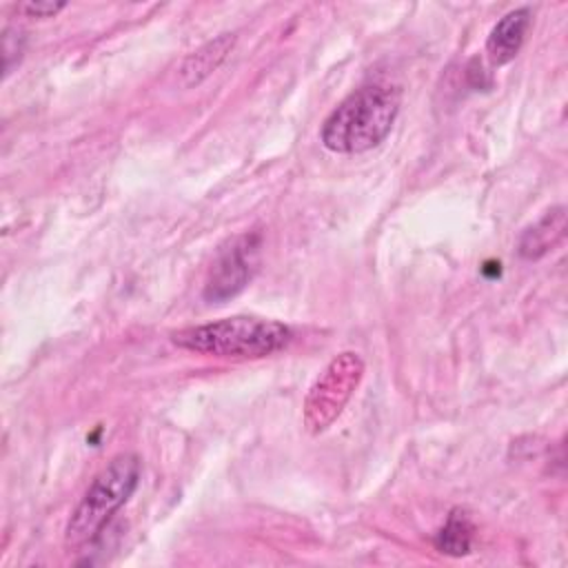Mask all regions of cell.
Instances as JSON below:
<instances>
[{
	"instance_id": "cell-7",
	"label": "cell",
	"mask_w": 568,
	"mask_h": 568,
	"mask_svg": "<svg viewBox=\"0 0 568 568\" xmlns=\"http://www.w3.org/2000/svg\"><path fill=\"white\" fill-rule=\"evenodd\" d=\"M564 235H566V209L555 206L521 233L517 251L524 260H539L546 253H550L564 240Z\"/></svg>"
},
{
	"instance_id": "cell-10",
	"label": "cell",
	"mask_w": 568,
	"mask_h": 568,
	"mask_svg": "<svg viewBox=\"0 0 568 568\" xmlns=\"http://www.w3.org/2000/svg\"><path fill=\"white\" fill-rule=\"evenodd\" d=\"M2 49H4V75H9L13 64L20 62L22 49H24V36H22V31H18V27H7L4 29Z\"/></svg>"
},
{
	"instance_id": "cell-3",
	"label": "cell",
	"mask_w": 568,
	"mask_h": 568,
	"mask_svg": "<svg viewBox=\"0 0 568 568\" xmlns=\"http://www.w3.org/2000/svg\"><path fill=\"white\" fill-rule=\"evenodd\" d=\"M142 473V462L133 453L115 455L89 484L82 499L73 508L67 528L64 544L69 548L84 546L93 541L109 519L129 501L138 488Z\"/></svg>"
},
{
	"instance_id": "cell-5",
	"label": "cell",
	"mask_w": 568,
	"mask_h": 568,
	"mask_svg": "<svg viewBox=\"0 0 568 568\" xmlns=\"http://www.w3.org/2000/svg\"><path fill=\"white\" fill-rule=\"evenodd\" d=\"M260 248V233H242L222 244L204 282V300L211 304H224L240 295L257 271Z\"/></svg>"
},
{
	"instance_id": "cell-1",
	"label": "cell",
	"mask_w": 568,
	"mask_h": 568,
	"mask_svg": "<svg viewBox=\"0 0 568 568\" xmlns=\"http://www.w3.org/2000/svg\"><path fill=\"white\" fill-rule=\"evenodd\" d=\"M399 113V91L388 84H364L348 93L324 120L320 138L333 153L355 155L375 149L390 133Z\"/></svg>"
},
{
	"instance_id": "cell-8",
	"label": "cell",
	"mask_w": 568,
	"mask_h": 568,
	"mask_svg": "<svg viewBox=\"0 0 568 568\" xmlns=\"http://www.w3.org/2000/svg\"><path fill=\"white\" fill-rule=\"evenodd\" d=\"M233 44H235V33H222L209 40L206 44H202L200 49H195L193 53H189L178 69L180 84L195 87L202 80H206L226 60Z\"/></svg>"
},
{
	"instance_id": "cell-6",
	"label": "cell",
	"mask_w": 568,
	"mask_h": 568,
	"mask_svg": "<svg viewBox=\"0 0 568 568\" xmlns=\"http://www.w3.org/2000/svg\"><path fill=\"white\" fill-rule=\"evenodd\" d=\"M530 20H532L530 9L519 7V9L508 11L504 18H499V22L490 29L488 40H486V53L495 67L510 62L519 53V49L526 40Z\"/></svg>"
},
{
	"instance_id": "cell-11",
	"label": "cell",
	"mask_w": 568,
	"mask_h": 568,
	"mask_svg": "<svg viewBox=\"0 0 568 568\" xmlns=\"http://www.w3.org/2000/svg\"><path fill=\"white\" fill-rule=\"evenodd\" d=\"M64 7H67V2H62V0H29V2L18 4V13H22L27 18H53Z\"/></svg>"
},
{
	"instance_id": "cell-4",
	"label": "cell",
	"mask_w": 568,
	"mask_h": 568,
	"mask_svg": "<svg viewBox=\"0 0 568 568\" xmlns=\"http://www.w3.org/2000/svg\"><path fill=\"white\" fill-rule=\"evenodd\" d=\"M364 377V362L357 353L335 355L317 375L304 399V426L311 435L324 433L342 415L344 406Z\"/></svg>"
},
{
	"instance_id": "cell-9",
	"label": "cell",
	"mask_w": 568,
	"mask_h": 568,
	"mask_svg": "<svg viewBox=\"0 0 568 568\" xmlns=\"http://www.w3.org/2000/svg\"><path fill=\"white\" fill-rule=\"evenodd\" d=\"M473 526L464 510H453L444 524V528L435 537V546L439 552L450 557H462L470 552Z\"/></svg>"
},
{
	"instance_id": "cell-2",
	"label": "cell",
	"mask_w": 568,
	"mask_h": 568,
	"mask_svg": "<svg viewBox=\"0 0 568 568\" xmlns=\"http://www.w3.org/2000/svg\"><path fill=\"white\" fill-rule=\"evenodd\" d=\"M291 337L293 333L286 324L248 315H233L171 333V342L184 351L240 359L273 355L282 351Z\"/></svg>"
}]
</instances>
